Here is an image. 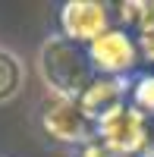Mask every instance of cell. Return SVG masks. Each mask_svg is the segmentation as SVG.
Instances as JSON below:
<instances>
[{
  "instance_id": "cell-1",
  "label": "cell",
  "mask_w": 154,
  "mask_h": 157,
  "mask_svg": "<svg viewBox=\"0 0 154 157\" xmlns=\"http://www.w3.org/2000/svg\"><path fill=\"white\" fill-rule=\"evenodd\" d=\"M38 72H41L44 85L50 88V94L72 98V101H79L98 75L91 66V57H88V47L75 44L63 35H54L41 44V50H38Z\"/></svg>"
},
{
  "instance_id": "cell-2",
  "label": "cell",
  "mask_w": 154,
  "mask_h": 157,
  "mask_svg": "<svg viewBox=\"0 0 154 157\" xmlns=\"http://www.w3.org/2000/svg\"><path fill=\"white\" fill-rule=\"evenodd\" d=\"M98 141L107 151L123 154V157H154L148 116L132 101L113 107L110 113H104L98 120Z\"/></svg>"
},
{
  "instance_id": "cell-3",
  "label": "cell",
  "mask_w": 154,
  "mask_h": 157,
  "mask_svg": "<svg viewBox=\"0 0 154 157\" xmlns=\"http://www.w3.org/2000/svg\"><path fill=\"white\" fill-rule=\"evenodd\" d=\"M41 126L50 138L63 145H91L98 141V123L85 113V107L72 98H57L50 94L41 107Z\"/></svg>"
},
{
  "instance_id": "cell-4",
  "label": "cell",
  "mask_w": 154,
  "mask_h": 157,
  "mask_svg": "<svg viewBox=\"0 0 154 157\" xmlns=\"http://www.w3.org/2000/svg\"><path fill=\"white\" fill-rule=\"evenodd\" d=\"M60 29H63V38L88 47L113 29L110 6L98 3V0H72V3H66L60 10Z\"/></svg>"
},
{
  "instance_id": "cell-5",
  "label": "cell",
  "mask_w": 154,
  "mask_h": 157,
  "mask_svg": "<svg viewBox=\"0 0 154 157\" xmlns=\"http://www.w3.org/2000/svg\"><path fill=\"white\" fill-rule=\"evenodd\" d=\"M88 57H91L94 72L126 78L135 69V63H138V44L132 41L129 32L110 29L107 35H101L94 44H88Z\"/></svg>"
},
{
  "instance_id": "cell-6",
  "label": "cell",
  "mask_w": 154,
  "mask_h": 157,
  "mask_svg": "<svg viewBox=\"0 0 154 157\" xmlns=\"http://www.w3.org/2000/svg\"><path fill=\"white\" fill-rule=\"evenodd\" d=\"M126 94H129L126 78H117V75H94V82L85 88V94L79 98V104L85 107V113L98 123L104 113H110L113 107L126 104Z\"/></svg>"
},
{
  "instance_id": "cell-7",
  "label": "cell",
  "mask_w": 154,
  "mask_h": 157,
  "mask_svg": "<svg viewBox=\"0 0 154 157\" xmlns=\"http://www.w3.org/2000/svg\"><path fill=\"white\" fill-rule=\"evenodd\" d=\"M25 85V66L13 50L0 47V104L13 101Z\"/></svg>"
},
{
  "instance_id": "cell-8",
  "label": "cell",
  "mask_w": 154,
  "mask_h": 157,
  "mask_svg": "<svg viewBox=\"0 0 154 157\" xmlns=\"http://www.w3.org/2000/svg\"><path fill=\"white\" fill-rule=\"evenodd\" d=\"M129 94H132V104H135L145 116H154V75H142V78L132 85Z\"/></svg>"
},
{
  "instance_id": "cell-9",
  "label": "cell",
  "mask_w": 154,
  "mask_h": 157,
  "mask_svg": "<svg viewBox=\"0 0 154 157\" xmlns=\"http://www.w3.org/2000/svg\"><path fill=\"white\" fill-rule=\"evenodd\" d=\"M135 25H138V32L154 29V0H138L135 3Z\"/></svg>"
},
{
  "instance_id": "cell-10",
  "label": "cell",
  "mask_w": 154,
  "mask_h": 157,
  "mask_svg": "<svg viewBox=\"0 0 154 157\" xmlns=\"http://www.w3.org/2000/svg\"><path fill=\"white\" fill-rule=\"evenodd\" d=\"M138 50L145 54V60L154 63V29L151 32H138Z\"/></svg>"
},
{
  "instance_id": "cell-11",
  "label": "cell",
  "mask_w": 154,
  "mask_h": 157,
  "mask_svg": "<svg viewBox=\"0 0 154 157\" xmlns=\"http://www.w3.org/2000/svg\"><path fill=\"white\" fill-rule=\"evenodd\" d=\"M79 157H123V154H113V151H107L101 145V141H91V145H85L79 151Z\"/></svg>"
},
{
  "instance_id": "cell-12",
  "label": "cell",
  "mask_w": 154,
  "mask_h": 157,
  "mask_svg": "<svg viewBox=\"0 0 154 157\" xmlns=\"http://www.w3.org/2000/svg\"><path fill=\"white\" fill-rule=\"evenodd\" d=\"M117 13H120L123 25H135V3H120V6H117Z\"/></svg>"
}]
</instances>
